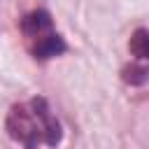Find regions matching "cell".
Here are the masks:
<instances>
[{
  "instance_id": "1",
  "label": "cell",
  "mask_w": 149,
  "mask_h": 149,
  "mask_svg": "<svg viewBox=\"0 0 149 149\" xmlns=\"http://www.w3.org/2000/svg\"><path fill=\"white\" fill-rule=\"evenodd\" d=\"M7 133L14 142L26 149L56 147L63 137L58 119L51 114L49 102L44 98H30L28 102H19L7 114Z\"/></svg>"
},
{
  "instance_id": "2",
  "label": "cell",
  "mask_w": 149,
  "mask_h": 149,
  "mask_svg": "<svg viewBox=\"0 0 149 149\" xmlns=\"http://www.w3.org/2000/svg\"><path fill=\"white\" fill-rule=\"evenodd\" d=\"M21 33L26 37V44H28L30 54L35 58H40V61L61 56L65 51V42L54 30L51 16L44 9H35V12L26 14L21 19Z\"/></svg>"
},
{
  "instance_id": "3",
  "label": "cell",
  "mask_w": 149,
  "mask_h": 149,
  "mask_svg": "<svg viewBox=\"0 0 149 149\" xmlns=\"http://www.w3.org/2000/svg\"><path fill=\"white\" fill-rule=\"evenodd\" d=\"M128 51L135 56L137 63H142L144 68H149V30L137 28L130 40H128Z\"/></svg>"
},
{
  "instance_id": "4",
  "label": "cell",
  "mask_w": 149,
  "mask_h": 149,
  "mask_svg": "<svg viewBox=\"0 0 149 149\" xmlns=\"http://www.w3.org/2000/svg\"><path fill=\"white\" fill-rule=\"evenodd\" d=\"M149 79V68H144L142 63H130L128 68H123V81H128L130 86H140Z\"/></svg>"
}]
</instances>
